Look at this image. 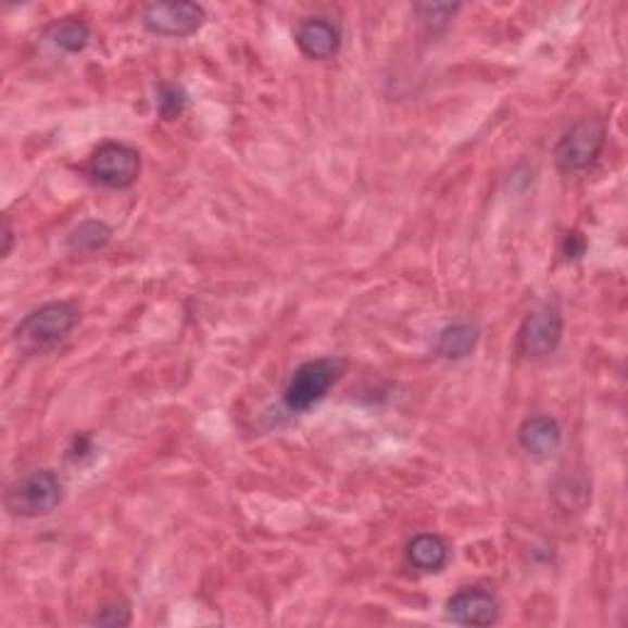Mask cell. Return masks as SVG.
<instances>
[{"label":"cell","instance_id":"cell-1","mask_svg":"<svg viewBox=\"0 0 628 628\" xmlns=\"http://www.w3.org/2000/svg\"><path fill=\"white\" fill-rule=\"evenodd\" d=\"M81 310L72 300L45 302L33 312H27L15 327V344L25 356H42L70 337V331L79 325Z\"/></svg>","mask_w":628,"mask_h":628},{"label":"cell","instance_id":"cell-2","mask_svg":"<svg viewBox=\"0 0 628 628\" xmlns=\"http://www.w3.org/2000/svg\"><path fill=\"white\" fill-rule=\"evenodd\" d=\"M64 481L52 469H35L5 489V511L15 518H42L60 508Z\"/></svg>","mask_w":628,"mask_h":628},{"label":"cell","instance_id":"cell-3","mask_svg":"<svg viewBox=\"0 0 628 628\" xmlns=\"http://www.w3.org/2000/svg\"><path fill=\"white\" fill-rule=\"evenodd\" d=\"M347 361L339 356L312 359L300 368H294L288 386L282 390V403L290 413H307L310 407L325 401L331 386L344 376Z\"/></svg>","mask_w":628,"mask_h":628},{"label":"cell","instance_id":"cell-4","mask_svg":"<svg viewBox=\"0 0 628 628\" xmlns=\"http://www.w3.org/2000/svg\"><path fill=\"white\" fill-rule=\"evenodd\" d=\"M606 146V123L599 116L579 118L555 146V165L560 173L579 175L592 167Z\"/></svg>","mask_w":628,"mask_h":628},{"label":"cell","instance_id":"cell-5","mask_svg":"<svg viewBox=\"0 0 628 628\" xmlns=\"http://www.w3.org/2000/svg\"><path fill=\"white\" fill-rule=\"evenodd\" d=\"M140 167V152L136 148L109 140L91 152L87 175L91 183L106 189H128L138 183Z\"/></svg>","mask_w":628,"mask_h":628},{"label":"cell","instance_id":"cell-6","mask_svg":"<svg viewBox=\"0 0 628 628\" xmlns=\"http://www.w3.org/2000/svg\"><path fill=\"white\" fill-rule=\"evenodd\" d=\"M565 319L553 304H540L532 310L518 329V349L528 359H545L555 354L557 347L563 344Z\"/></svg>","mask_w":628,"mask_h":628},{"label":"cell","instance_id":"cell-7","mask_svg":"<svg viewBox=\"0 0 628 628\" xmlns=\"http://www.w3.org/2000/svg\"><path fill=\"white\" fill-rule=\"evenodd\" d=\"M206 23V11L199 3L179 0V3H150L142 11V27L158 37H192Z\"/></svg>","mask_w":628,"mask_h":628},{"label":"cell","instance_id":"cell-8","mask_svg":"<svg viewBox=\"0 0 628 628\" xmlns=\"http://www.w3.org/2000/svg\"><path fill=\"white\" fill-rule=\"evenodd\" d=\"M444 614L460 626H491L499 621L501 604L487 587H464L447 599Z\"/></svg>","mask_w":628,"mask_h":628},{"label":"cell","instance_id":"cell-9","mask_svg":"<svg viewBox=\"0 0 628 628\" xmlns=\"http://www.w3.org/2000/svg\"><path fill=\"white\" fill-rule=\"evenodd\" d=\"M294 42L310 60H331L341 50V30L329 17H307V21L300 23L298 33H294Z\"/></svg>","mask_w":628,"mask_h":628},{"label":"cell","instance_id":"cell-10","mask_svg":"<svg viewBox=\"0 0 628 628\" xmlns=\"http://www.w3.org/2000/svg\"><path fill=\"white\" fill-rule=\"evenodd\" d=\"M518 442L523 452L542 460V456H550L560 450V444H563V427L550 415H532L528 420H523Z\"/></svg>","mask_w":628,"mask_h":628},{"label":"cell","instance_id":"cell-11","mask_svg":"<svg viewBox=\"0 0 628 628\" xmlns=\"http://www.w3.org/2000/svg\"><path fill=\"white\" fill-rule=\"evenodd\" d=\"M405 557L417 573L435 575L442 573L447 560H450V545H447V540L437 536V532H420V536H415L407 542Z\"/></svg>","mask_w":628,"mask_h":628},{"label":"cell","instance_id":"cell-12","mask_svg":"<svg viewBox=\"0 0 628 628\" xmlns=\"http://www.w3.org/2000/svg\"><path fill=\"white\" fill-rule=\"evenodd\" d=\"M479 344V327L472 322H456L442 329L440 339H437V351L450 361H462L472 356V351Z\"/></svg>","mask_w":628,"mask_h":628},{"label":"cell","instance_id":"cell-13","mask_svg":"<svg viewBox=\"0 0 628 628\" xmlns=\"http://www.w3.org/2000/svg\"><path fill=\"white\" fill-rule=\"evenodd\" d=\"M113 239V228L101 222V218H87L79 226H74L70 236H66V249L72 253L87 255V253H97L101 249H106Z\"/></svg>","mask_w":628,"mask_h":628},{"label":"cell","instance_id":"cell-14","mask_svg":"<svg viewBox=\"0 0 628 628\" xmlns=\"http://www.w3.org/2000/svg\"><path fill=\"white\" fill-rule=\"evenodd\" d=\"M47 40H50L56 50H62L66 54H79L87 50L91 30L81 17H62V21L47 27Z\"/></svg>","mask_w":628,"mask_h":628},{"label":"cell","instance_id":"cell-15","mask_svg":"<svg viewBox=\"0 0 628 628\" xmlns=\"http://www.w3.org/2000/svg\"><path fill=\"white\" fill-rule=\"evenodd\" d=\"M460 11H462L460 3H417L415 5L417 23H420L430 35L444 33Z\"/></svg>","mask_w":628,"mask_h":628},{"label":"cell","instance_id":"cell-16","mask_svg":"<svg viewBox=\"0 0 628 628\" xmlns=\"http://www.w3.org/2000/svg\"><path fill=\"white\" fill-rule=\"evenodd\" d=\"M155 106L158 113L163 116L165 121H175L183 116L189 106V97L183 84H160L158 87V99H155Z\"/></svg>","mask_w":628,"mask_h":628},{"label":"cell","instance_id":"cell-17","mask_svg":"<svg viewBox=\"0 0 628 628\" xmlns=\"http://www.w3.org/2000/svg\"><path fill=\"white\" fill-rule=\"evenodd\" d=\"M133 621V612L126 602L121 604H109L99 608L97 614H93L91 624L93 626H113V628H121V626H128Z\"/></svg>","mask_w":628,"mask_h":628},{"label":"cell","instance_id":"cell-18","mask_svg":"<svg viewBox=\"0 0 628 628\" xmlns=\"http://www.w3.org/2000/svg\"><path fill=\"white\" fill-rule=\"evenodd\" d=\"M587 251V239L579 231H567L563 239V255L567 261H579Z\"/></svg>","mask_w":628,"mask_h":628},{"label":"cell","instance_id":"cell-19","mask_svg":"<svg viewBox=\"0 0 628 628\" xmlns=\"http://www.w3.org/2000/svg\"><path fill=\"white\" fill-rule=\"evenodd\" d=\"M93 452V442H91V437L89 435H76L74 437V442L70 447V460L72 462H81L84 456H89Z\"/></svg>","mask_w":628,"mask_h":628},{"label":"cell","instance_id":"cell-20","mask_svg":"<svg viewBox=\"0 0 628 628\" xmlns=\"http://www.w3.org/2000/svg\"><path fill=\"white\" fill-rule=\"evenodd\" d=\"M13 241H15V231H13V224H11V218L5 216V243H3V259H8L13 251Z\"/></svg>","mask_w":628,"mask_h":628}]
</instances>
